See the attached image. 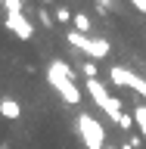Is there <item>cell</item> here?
I'll return each instance as SVG.
<instances>
[{"instance_id":"1","label":"cell","mask_w":146,"mask_h":149,"mask_svg":"<svg viewBox=\"0 0 146 149\" xmlns=\"http://www.w3.org/2000/svg\"><path fill=\"white\" fill-rule=\"evenodd\" d=\"M47 81H50V87H53L68 106H78V102H81V87L75 84V72L62 59H53V62L47 65Z\"/></svg>"},{"instance_id":"2","label":"cell","mask_w":146,"mask_h":149,"mask_svg":"<svg viewBox=\"0 0 146 149\" xmlns=\"http://www.w3.org/2000/svg\"><path fill=\"white\" fill-rule=\"evenodd\" d=\"M75 127H78V134H81V140H84L87 149H106V127L96 121V115L81 112L78 121H75Z\"/></svg>"},{"instance_id":"3","label":"cell","mask_w":146,"mask_h":149,"mask_svg":"<svg viewBox=\"0 0 146 149\" xmlns=\"http://www.w3.org/2000/svg\"><path fill=\"white\" fill-rule=\"evenodd\" d=\"M6 28L16 37H22V40H31V37H34V25H31L22 13H6Z\"/></svg>"},{"instance_id":"4","label":"cell","mask_w":146,"mask_h":149,"mask_svg":"<svg viewBox=\"0 0 146 149\" xmlns=\"http://www.w3.org/2000/svg\"><path fill=\"white\" fill-rule=\"evenodd\" d=\"M84 87H87V93H90V100L103 109V106H106V100H109V90H106L96 78H87V84H84Z\"/></svg>"},{"instance_id":"5","label":"cell","mask_w":146,"mask_h":149,"mask_svg":"<svg viewBox=\"0 0 146 149\" xmlns=\"http://www.w3.org/2000/svg\"><path fill=\"white\" fill-rule=\"evenodd\" d=\"M84 53L90 56V59H106V56H109V40H103V37H90Z\"/></svg>"},{"instance_id":"6","label":"cell","mask_w":146,"mask_h":149,"mask_svg":"<svg viewBox=\"0 0 146 149\" xmlns=\"http://www.w3.org/2000/svg\"><path fill=\"white\" fill-rule=\"evenodd\" d=\"M0 115L6 121H19V115H22V106H19V100H13V96H3L0 100Z\"/></svg>"},{"instance_id":"7","label":"cell","mask_w":146,"mask_h":149,"mask_svg":"<svg viewBox=\"0 0 146 149\" xmlns=\"http://www.w3.org/2000/svg\"><path fill=\"white\" fill-rule=\"evenodd\" d=\"M65 40H68V44L75 47V50H87V40H90V34H81V31H68V34H65Z\"/></svg>"},{"instance_id":"8","label":"cell","mask_w":146,"mask_h":149,"mask_svg":"<svg viewBox=\"0 0 146 149\" xmlns=\"http://www.w3.org/2000/svg\"><path fill=\"white\" fill-rule=\"evenodd\" d=\"M134 121H137V127H140V137L146 140V106H143V102L134 109Z\"/></svg>"},{"instance_id":"9","label":"cell","mask_w":146,"mask_h":149,"mask_svg":"<svg viewBox=\"0 0 146 149\" xmlns=\"http://www.w3.org/2000/svg\"><path fill=\"white\" fill-rule=\"evenodd\" d=\"M75 31H81V34H90V16H84V13H75Z\"/></svg>"},{"instance_id":"10","label":"cell","mask_w":146,"mask_h":149,"mask_svg":"<svg viewBox=\"0 0 146 149\" xmlns=\"http://www.w3.org/2000/svg\"><path fill=\"white\" fill-rule=\"evenodd\" d=\"M115 124H118L121 130H131V127H134V124H137V121H134V115H128V112H121V118L115 121Z\"/></svg>"},{"instance_id":"11","label":"cell","mask_w":146,"mask_h":149,"mask_svg":"<svg viewBox=\"0 0 146 149\" xmlns=\"http://www.w3.org/2000/svg\"><path fill=\"white\" fill-rule=\"evenodd\" d=\"M56 22H62V25H68V22H75V13H68L65 6L56 9Z\"/></svg>"},{"instance_id":"12","label":"cell","mask_w":146,"mask_h":149,"mask_svg":"<svg viewBox=\"0 0 146 149\" xmlns=\"http://www.w3.org/2000/svg\"><path fill=\"white\" fill-rule=\"evenodd\" d=\"M6 13H22V0H3Z\"/></svg>"},{"instance_id":"13","label":"cell","mask_w":146,"mask_h":149,"mask_svg":"<svg viewBox=\"0 0 146 149\" xmlns=\"http://www.w3.org/2000/svg\"><path fill=\"white\" fill-rule=\"evenodd\" d=\"M84 74H87V78H96V65H93V59H87V62H84V68H81Z\"/></svg>"},{"instance_id":"14","label":"cell","mask_w":146,"mask_h":149,"mask_svg":"<svg viewBox=\"0 0 146 149\" xmlns=\"http://www.w3.org/2000/svg\"><path fill=\"white\" fill-rule=\"evenodd\" d=\"M53 19H56V16H50L47 9H41V25H44V28H50V25H53Z\"/></svg>"},{"instance_id":"15","label":"cell","mask_w":146,"mask_h":149,"mask_svg":"<svg viewBox=\"0 0 146 149\" xmlns=\"http://www.w3.org/2000/svg\"><path fill=\"white\" fill-rule=\"evenodd\" d=\"M96 9H100V13H109V9H112V0H96Z\"/></svg>"},{"instance_id":"16","label":"cell","mask_w":146,"mask_h":149,"mask_svg":"<svg viewBox=\"0 0 146 149\" xmlns=\"http://www.w3.org/2000/svg\"><path fill=\"white\" fill-rule=\"evenodd\" d=\"M131 3H134V6H137L140 13H146V0H131Z\"/></svg>"},{"instance_id":"17","label":"cell","mask_w":146,"mask_h":149,"mask_svg":"<svg viewBox=\"0 0 146 149\" xmlns=\"http://www.w3.org/2000/svg\"><path fill=\"white\" fill-rule=\"evenodd\" d=\"M106 149H115V146H106Z\"/></svg>"}]
</instances>
